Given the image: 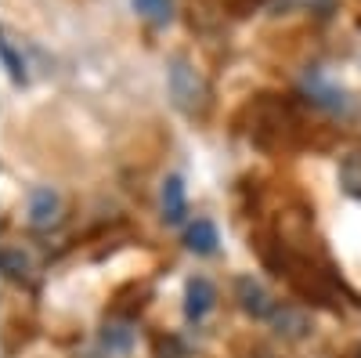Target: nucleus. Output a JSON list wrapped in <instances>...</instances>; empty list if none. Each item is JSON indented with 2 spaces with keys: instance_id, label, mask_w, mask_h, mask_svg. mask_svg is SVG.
Listing matches in <instances>:
<instances>
[{
  "instance_id": "4",
  "label": "nucleus",
  "mask_w": 361,
  "mask_h": 358,
  "mask_svg": "<svg viewBox=\"0 0 361 358\" xmlns=\"http://www.w3.org/2000/svg\"><path fill=\"white\" fill-rule=\"evenodd\" d=\"M58 217H62V203H58V196L51 189H37L33 199H29V225L33 228H51V225H58Z\"/></svg>"
},
{
  "instance_id": "11",
  "label": "nucleus",
  "mask_w": 361,
  "mask_h": 358,
  "mask_svg": "<svg viewBox=\"0 0 361 358\" xmlns=\"http://www.w3.org/2000/svg\"><path fill=\"white\" fill-rule=\"evenodd\" d=\"M0 62L8 66V73H11L15 83H25V80H29V76H25V62L15 54V47L8 44V37H0Z\"/></svg>"
},
{
  "instance_id": "10",
  "label": "nucleus",
  "mask_w": 361,
  "mask_h": 358,
  "mask_svg": "<svg viewBox=\"0 0 361 358\" xmlns=\"http://www.w3.org/2000/svg\"><path fill=\"white\" fill-rule=\"evenodd\" d=\"M134 11L148 22H166L173 11V0H134Z\"/></svg>"
},
{
  "instance_id": "5",
  "label": "nucleus",
  "mask_w": 361,
  "mask_h": 358,
  "mask_svg": "<svg viewBox=\"0 0 361 358\" xmlns=\"http://www.w3.org/2000/svg\"><path fill=\"white\" fill-rule=\"evenodd\" d=\"M214 301H217V293L209 286V279H192L188 290H185V315L199 322L209 308H214Z\"/></svg>"
},
{
  "instance_id": "3",
  "label": "nucleus",
  "mask_w": 361,
  "mask_h": 358,
  "mask_svg": "<svg viewBox=\"0 0 361 358\" xmlns=\"http://www.w3.org/2000/svg\"><path fill=\"white\" fill-rule=\"evenodd\" d=\"M271 330H275L279 337H286V340H300V337H307V330H311V318H307V311H300V308H275L271 311Z\"/></svg>"
},
{
  "instance_id": "9",
  "label": "nucleus",
  "mask_w": 361,
  "mask_h": 358,
  "mask_svg": "<svg viewBox=\"0 0 361 358\" xmlns=\"http://www.w3.org/2000/svg\"><path fill=\"white\" fill-rule=\"evenodd\" d=\"M340 181L350 196L361 199V153H350L343 163H340Z\"/></svg>"
},
{
  "instance_id": "1",
  "label": "nucleus",
  "mask_w": 361,
  "mask_h": 358,
  "mask_svg": "<svg viewBox=\"0 0 361 358\" xmlns=\"http://www.w3.org/2000/svg\"><path fill=\"white\" fill-rule=\"evenodd\" d=\"M170 95L188 116H202L206 112V105H209L206 80L195 73V66L188 62V58H173L170 62Z\"/></svg>"
},
{
  "instance_id": "2",
  "label": "nucleus",
  "mask_w": 361,
  "mask_h": 358,
  "mask_svg": "<svg viewBox=\"0 0 361 358\" xmlns=\"http://www.w3.org/2000/svg\"><path fill=\"white\" fill-rule=\"evenodd\" d=\"M235 293H238V304H243V311L253 315V318H271V311H275L267 290H264L257 279H250V275L235 282Z\"/></svg>"
},
{
  "instance_id": "8",
  "label": "nucleus",
  "mask_w": 361,
  "mask_h": 358,
  "mask_svg": "<svg viewBox=\"0 0 361 358\" xmlns=\"http://www.w3.org/2000/svg\"><path fill=\"white\" fill-rule=\"evenodd\" d=\"M0 272L8 279H29L33 264H29V257L22 250H0Z\"/></svg>"
},
{
  "instance_id": "14",
  "label": "nucleus",
  "mask_w": 361,
  "mask_h": 358,
  "mask_svg": "<svg viewBox=\"0 0 361 358\" xmlns=\"http://www.w3.org/2000/svg\"><path fill=\"white\" fill-rule=\"evenodd\" d=\"M354 358H361V347H357V351H354Z\"/></svg>"
},
{
  "instance_id": "6",
  "label": "nucleus",
  "mask_w": 361,
  "mask_h": 358,
  "mask_svg": "<svg viewBox=\"0 0 361 358\" xmlns=\"http://www.w3.org/2000/svg\"><path fill=\"white\" fill-rule=\"evenodd\" d=\"M163 217L166 225L185 221V185H180V177H166L163 185Z\"/></svg>"
},
{
  "instance_id": "7",
  "label": "nucleus",
  "mask_w": 361,
  "mask_h": 358,
  "mask_svg": "<svg viewBox=\"0 0 361 358\" xmlns=\"http://www.w3.org/2000/svg\"><path fill=\"white\" fill-rule=\"evenodd\" d=\"M185 243H188V250L192 253H214L217 250V228H214V221H195L192 228H188V235H185Z\"/></svg>"
},
{
  "instance_id": "12",
  "label": "nucleus",
  "mask_w": 361,
  "mask_h": 358,
  "mask_svg": "<svg viewBox=\"0 0 361 358\" xmlns=\"http://www.w3.org/2000/svg\"><path fill=\"white\" fill-rule=\"evenodd\" d=\"M105 344H112V347H127V344H130V333L123 330V326H105Z\"/></svg>"
},
{
  "instance_id": "13",
  "label": "nucleus",
  "mask_w": 361,
  "mask_h": 358,
  "mask_svg": "<svg viewBox=\"0 0 361 358\" xmlns=\"http://www.w3.org/2000/svg\"><path fill=\"white\" fill-rule=\"evenodd\" d=\"M224 4H228V11H231V15H246L250 8L264 4V0H224Z\"/></svg>"
}]
</instances>
